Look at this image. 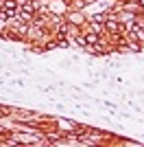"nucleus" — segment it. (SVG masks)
Returning <instances> with one entry per match:
<instances>
[{"instance_id": "nucleus-1", "label": "nucleus", "mask_w": 144, "mask_h": 147, "mask_svg": "<svg viewBox=\"0 0 144 147\" xmlns=\"http://www.w3.org/2000/svg\"><path fill=\"white\" fill-rule=\"evenodd\" d=\"M15 5H18V2H13V0H5V9L7 11H15Z\"/></svg>"}, {"instance_id": "nucleus-2", "label": "nucleus", "mask_w": 144, "mask_h": 147, "mask_svg": "<svg viewBox=\"0 0 144 147\" xmlns=\"http://www.w3.org/2000/svg\"><path fill=\"white\" fill-rule=\"evenodd\" d=\"M105 29H109V31H118V24H116L114 20H107V22H105Z\"/></svg>"}, {"instance_id": "nucleus-3", "label": "nucleus", "mask_w": 144, "mask_h": 147, "mask_svg": "<svg viewBox=\"0 0 144 147\" xmlns=\"http://www.w3.org/2000/svg\"><path fill=\"white\" fill-rule=\"evenodd\" d=\"M85 40H87V44H98V35H96V33H90Z\"/></svg>"}, {"instance_id": "nucleus-4", "label": "nucleus", "mask_w": 144, "mask_h": 147, "mask_svg": "<svg viewBox=\"0 0 144 147\" xmlns=\"http://www.w3.org/2000/svg\"><path fill=\"white\" fill-rule=\"evenodd\" d=\"M101 29H103V26H101V24H98V22L94 20V22H92V31H94V33H98Z\"/></svg>"}, {"instance_id": "nucleus-5", "label": "nucleus", "mask_w": 144, "mask_h": 147, "mask_svg": "<svg viewBox=\"0 0 144 147\" xmlns=\"http://www.w3.org/2000/svg\"><path fill=\"white\" fill-rule=\"evenodd\" d=\"M20 2H24V0H20Z\"/></svg>"}]
</instances>
